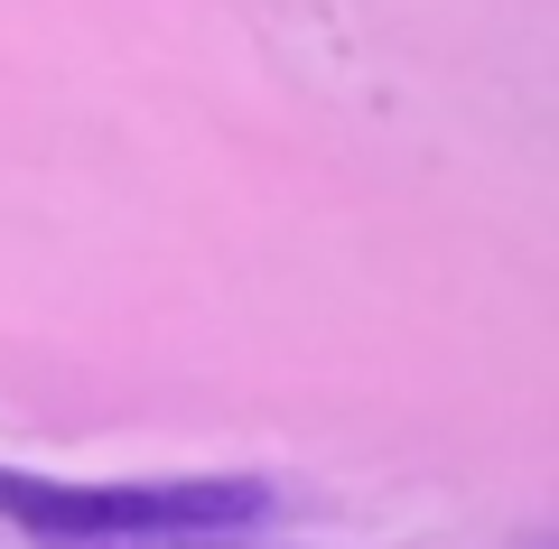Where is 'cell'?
Instances as JSON below:
<instances>
[{"label":"cell","mask_w":559,"mask_h":549,"mask_svg":"<svg viewBox=\"0 0 559 549\" xmlns=\"http://www.w3.org/2000/svg\"><path fill=\"white\" fill-rule=\"evenodd\" d=\"M0 522L38 549H242L271 522L261 475H159V485H66L0 466Z\"/></svg>","instance_id":"6da1fadb"}]
</instances>
